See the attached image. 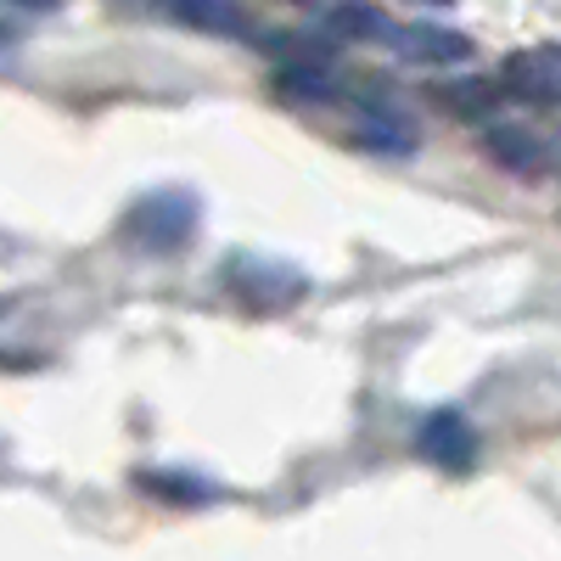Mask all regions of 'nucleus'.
<instances>
[{
	"label": "nucleus",
	"mask_w": 561,
	"mask_h": 561,
	"mask_svg": "<svg viewBox=\"0 0 561 561\" xmlns=\"http://www.w3.org/2000/svg\"><path fill=\"white\" fill-rule=\"evenodd\" d=\"M483 152H489V163H500L505 174H517V180H545L550 163H556L550 140L534 124H517V118H489L483 124Z\"/></svg>",
	"instance_id": "6"
},
{
	"label": "nucleus",
	"mask_w": 561,
	"mask_h": 561,
	"mask_svg": "<svg viewBox=\"0 0 561 561\" xmlns=\"http://www.w3.org/2000/svg\"><path fill=\"white\" fill-rule=\"evenodd\" d=\"M415 449H421V460H433L438 472H449V478H466L478 466V455H483V438H478V427L466 421L460 410H433V415H421V427H415Z\"/></svg>",
	"instance_id": "3"
},
{
	"label": "nucleus",
	"mask_w": 561,
	"mask_h": 561,
	"mask_svg": "<svg viewBox=\"0 0 561 561\" xmlns=\"http://www.w3.org/2000/svg\"><path fill=\"white\" fill-rule=\"evenodd\" d=\"M135 489L163 500V505H180V511H197V505L225 500V483L208 478V472H197V466H140Z\"/></svg>",
	"instance_id": "8"
},
{
	"label": "nucleus",
	"mask_w": 561,
	"mask_h": 561,
	"mask_svg": "<svg viewBox=\"0 0 561 561\" xmlns=\"http://www.w3.org/2000/svg\"><path fill=\"white\" fill-rule=\"evenodd\" d=\"M433 102H438L449 118L483 129L489 118H500L505 84H500V73H494V79H489V73H455V79H438V84H433Z\"/></svg>",
	"instance_id": "9"
},
{
	"label": "nucleus",
	"mask_w": 561,
	"mask_h": 561,
	"mask_svg": "<svg viewBox=\"0 0 561 561\" xmlns=\"http://www.w3.org/2000/svg\"><path fill=\"white\" fill-rule=\"evenodd\" d=\"M556 51H561V45H556Z\"/></svg>",
	"instance_id": "16"
},
{
	"label": "nucleus",
	"mask_w": 561,
	"mask_h": 561,
	"mask_svg": "<svg viewBox=\"0 0 561 561\" xmlns=\"http://www.w3.org/2000/svg\"><path fill=\"white\" fill-rule=\"evenodd\" d=\"M158 12L174 18L192 34H214V39H253V18L242 0H158Z\"/></svg>",
	"instance_id": "10"
},
{
	"label": "nucleus",
	"mask_w": 561,
	"mask_h": 561,
	"mask_svg": "<svg viewBox=\"0 0 561 561\" xmlns=\"http://www.w3.org/2000/svg\"><path fill=\"white\" fill-rule=\"evenodd\" d=\"M287 7H314V0H287Z\"/></svg>",
	"instance_id": "15"
},
{
	"label": "nucleus",
	"mask_w": 561,
	"mask_h": 561,
	"mask_svg": "<svg viewBox=\"0 0 561 561\" xmlns=\"http://www.w3.org/2000/svg\"><path fill=\"white\" fill-rule=\"evenodd\" d=\"M348 73H337V62H275L270 68V90L293 107H337L348 102Z\"/></svg>",
	"instance_id": "7"
},
{
	"label": "nucleus",
	"mask_w": 561,
	"mask_h": 561,
	"mask_svg": "<svg viewBox=\"0 0 561 561\" xmlns=\"http://www.w3.org/2000/svg\"><path fill=\"white\" fill-rule=\"evenodd\" d=\"M505 102L517 107H561V51L556 45H534V51H511L500 62Z\"/></svg>",
	"instance_id": "5"
},
{
	"label": "nucleus",
	"mask_w": 561,
	"mask_h": 561,
	"mask_svg": "<svg viewBox=\"0 0 561 561\" xmlns=\"http://www.w3.org/2000/svg\"><path fill=\"white\" fill-rule=\"evenodd\" d=\"M197 225H203V197L192 185H152V192L124 203L118 242H129L140 259H169L197 237Z\"/></svg>",
	"instance_id": "1"
},
{
	"label": "nucleus",
	"mask_w": 561,
	"mask_h": 561,
	"mask_svg": "<svg viewBox=\"0 0 561 561\" xmlns=\"http://www.w3.org/2000/svg\"><path fill=\"white\" fill-rule=\"evenodd\" d=\"M219 287L237 298L248 314H287V309H298L309 298V275L293 259L237 248V253H225V264H219Z\"/></svg>",
	"instance_id": "2"
},
{
	"label": "nucleus",
	"mask_w": 561,
	"mask_h": 561,
	"mask_svg": "<svg viewBox=\"0 0 561 561\" xmlns=\"http://www.w3.org/2000/svg\"><path fill=\"white\" fill-rule=\"evenodd\" d=\"M12 7H28V12H57L62 0H12Z\"/></svg>",
	"instance_id": "13"
},
{
	"label": "nucleus",
	"mask_w": 561,
	"mask_h": 561,
	"mask_svg": "<svg viewBox=\"0 0 561 561\" xmlns=\"http://www.w3.org/2000/svg\"><path fill=\"white\" fill-rule=\"evenodd\" d=\"M264 51H270V62H337V34L332 28H287V34H264L259 39Z\"/></svg>",
	"instance_id": "11"
},
{
	"label": "nucleus",
	"mask_w": 561,
	"mask_h": 561,
	"mask_svg": "<svg viewBox=\"0 0 561 561\" xmlns=\"http://www.w3.org/2000/svg\"><path fill=\"white\" fill-rule=\"evenodd\" d=\"M320 23L332 28L337 39H354V45H365V39H388V28H393V18H388L382 7H370V0H332Z\"/></svg>",
	"instance_id": "12"
},
{
	"label": "nucleus",
	"mask_w": 561,
	"mask_h": 561,
	"mask_svg": "<svg viewBox=\"0 0 561 561\" xmlns=\"http://www.w3.org/2000/svg\"><path fill=\"white\" fill-rule=\"evenodd\" d=\"M421 7H449V0H421Z\"/></svg>",
	"instance_id": "14"
},
{
	"label": "nucleus",
	"mask_w": 561,
	"mask_h": 561,
	"mask_svg": "<svg viewBox=\"0 0 561 561\" xmlns=\"http://www.w3.org/2000/svg\"><path fill=\"white\" fill-rule=\"evenodd\" d=\"M382 45L399 62H415V68H460V62L478 57L472 34L444 28V23H393Z\"/></svg>",
	"instance_id": "4"
}]
</instances>
